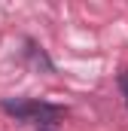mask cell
Listing matches in <instances>:
<instances>
[{"label":"cell","mask_w":128,"mask_h":131,"mask_svg":"<svg viewBox=\"0 0 128 131\" xmlns=\"http://www.w3.org/2000/svg\"><path fill=\"white\" fill-rule=\"evenodd\" d=\"M119 89H122V98H125V104H128V70L119 76Z\"/></svg>","instance_id":"obj_2"},{"label":"cell","mask_w":128,"mask_h":131,"mask_svg":"<svg viewBox=\"0 0 128 131\" xmlns=\"http://www.w3.org/2000/svg\"><path fill=\"white\" fill-rule=\"evenodd\" d=\"M9 116L22 119V122H34V125H52L64 116V107L49 104V101H37V98H18V101H3L0 104Z\"/></svg>","instance_id":"obj_1"},{"label":"cell","mask_w":128,"mask_h":131,"mask_svg":"<svg viewBox=\"0 0 128 131\" xmlns=\"http://www.w3.org/2000/svg\"><path fill=\"white\" fill-rule=\"evenodd\" d=\"M40 131H52V128H40Z\"/></svg>","instance_id":"obj_3"}]
</instances>
